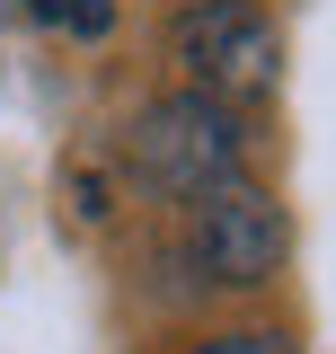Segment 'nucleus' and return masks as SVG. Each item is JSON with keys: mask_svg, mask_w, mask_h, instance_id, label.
I'll list each match as a JSON object with an SVG mask.
<instances>
[{"mask_svg": "<svg viewBox=\"0 0 336 354\" xmlns=\"http://www.w3.org/2000/svg\"><path fill=\"white\" fill-rule=\"evenodd\" d=\"M124 160L142 186H160V195H212V186H230L239 177V115L230 106H212V97H160L142 124L124 133Z\"/></svg>", "mask_w": 336, "mask_h": 354, "instance_id": "obj_1", "label": "nucleus"}, {"mask_svg": "<svg viewBox=\"0 0 336 354\" xmlns=\"http://www.w3.org/2000/svg\"><path fill=\"white\" fill-rule=\"evenodd\" d=\"M168 53L186 62L195 97H212V106L265 97V88H274V71H283V36H274V18H265V9H248V0H204V9H177Z\"/></svg>", "mask_w": 336, "mask_h": 354, "instance_id": "obj_2", "label": "nucleus"}, {"mask_svg": "<svg viewBox=\"0 0 336 354\" xmlns=\"http://www.w3.org/2000/svg\"><path fill=\"white\" fill-rule=\"evenodd\" d=\"M195 266L212 283H265L283 266V204L239 186V177L195 195Z\"/></svg>", "mask_w": 336, "mask_h": 354, "instance_id": "obj_3", "label": "nucleus"}, {"mask_svg": "<svg viewBox=\"0 0 336 354\" xmlns=\"http://www.w3.org/2000/svg\"><path fill=\"white\" fill-rule=\"evenodd\" d=\"M62 27H71V36H106V27H115V0H71Z\"/></svg>", "mask_w": 336, "mask_h": 354, "instance_id": "obj_4", "label": "nucleus"}, {"mask_svg": "<svg viewBox=\"0 0 336 354\" xmlns=\"http://www.w3.org/2000/svg\"><path fill=\"white\" fill-rule=\"evenodd\" d=\"M195 354H292V346L265 337V328H248V337H212V346H195Z\"/></svg>", "mask_w": 336, "mask_h": 354, "instance_id": "obj_5", "label": "nucleus"}, {"mask_svg": "<svg viewBox=\"0 0 336 354\" xmlns=\"http://www.w3.org/2000/svg\"><path fill=\"white\" fill-rule=\"evenodd\" d=\"M62 9L71 0H27V18H44V27H62Z\"/></svg>", "mask_w": 336, "mask_h": 354, "instance_id": "obj_6", "label": "nucleus"}]
</instances>
